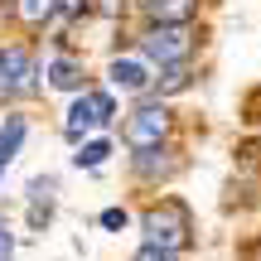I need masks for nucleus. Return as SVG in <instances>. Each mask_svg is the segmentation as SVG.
<instances>
[{"mask_svg": "<svg viewBox=\"0 0 261 261\" xmlns=\"http://www.w3.org/2000/svg\"><path fill=\"white\" fill-rule=\"evenodd\" d=\"M54 10H58V15H87L92 0H54Z\"/></svg>", "mask_w": 261, "mask_h": 261, "instance_id": "obj_14", "label": "nucleus"}, {"mask_svg": "<svg viewBox=\"0 0 261 261\" xmlns=\"http://www.w3.org/2000/svg\"><path fill=\"white\" fill-rule=\"evenodd\" d=\"M0 169H5V165H0Z\"/></svg>", "mask_w": 261, "mask_h": 261, "instance_id": "obj_19", "label": "nucleus"}, {"mask_svg": "<svg viewBox=\"0 0 261 261\" xmlns=\"http://www.w3.org/2000/svg\"><path fill=\"white\" fill-rule=\"evenodd\" d=\"M194 15H198V0H155L145 10L150 24H194Z\"/></svg>", "mask_w": 261, "mask_h": 261, "instance_id": "obj_6", "label": "nucleus"}, {"mask_svg": "<svg viewBox=\"0 0 261 261\" xmlns=\"http://www.w3.org/2000/svg\"><path fill=\"white\" fill-rule=\"evenodd\" d=\"M92 5L102 10V15H121V10H126V0H92Z\"/></svg>", "mask_w": 261, "mask_h": 261, "instance_id": "obj_18", "label": "nucleus"}, {"mask_svg": "<svg viewBox=\"0 0 261 261\" xmlns=\"http://www.w3.org/2000/svg\"><path fill=\"white\" fill-rule=\"evenodd\" d=\"M10 252H15V237H10L5 218H0V261H10Z\"/></svg>", "mask_w": 261, "mask_h": 261, "instance_id": "obj_17", "label": "nucleus"}, {"mask_svg": "<svg viewBox=\"0 0 261 261\" xmlns=\"http://www.w3.org/2000/svg\"><path fill=\"white\" fill-rule=\"evenodd\" d=\"M19 140H24V116L10 112L5 126H0V165H10V160L19 155Z\"/></svg>", "mask_w": 261, "mask_h": 261, "instance_id": "obj_9", "label": "nucleus"}, {"mask_svg": "<svg viewBox=\"0 0 261 261\" xmlns=\"http://www.w3.org/2000/svg\"><path fill=\"white\" fill-rule=\"evenodd\" d=\"M112 116H116V102H112V92H77V102L68 107L63 136L73 140V145H83V140L92 136V130L112 126Z\"/></svg>", "mask_w": 261, "mask_h": 261, "instance_id": "obj_4", "label": "nucleus"}, {"mask_svg": "<svg viewBox=\"0 0 261 261\" xmlns=\"http://www.w3.org/2000/svg\"><path fill=\"white\" fill-rule=\"evenodd\" d=\"M194 48H198V29L194 24H145L140 29V58L145 63L174 68V63H189Z\"/></svg>", "mask_w": 261, "mask_h": 261, "instance_id": "obj_2", "label": "nucleus"}, {"mask_svg": "<svg viewBox=\"0 0 261 261\" xmlns=\"http://www.w3.org/2000/svg\"><path fill=\"white\" fill-rule=\"evenodd\" d=\"M136 261H179V256H174V252H160V247H140Z\"/></svg>", "mask_w": 261, "mask_h": 261, "instance_id": "obj_16", "label": "nucleus"}, {"mask_svg": "<svg viewBox=\"0 0 261 261\" xmlns=\"http://www.w3.org/2000/svg\"><path fill=\"white\" fill-rule=\"evenodd\" d=\"M140 232H145V247H160V252H184L194 242V218L179 198H160L155 208H145L140 218Z\"/></svg>", "mask_w": 261, "mask_h": 261, "instance_id": "obj_1", "label": "nucleus"}, {"mask_svg": "<svg viewBox=\"0 0 261 261\" xmlns=\"http://www.w3.org/2000/svg\"><path fill=\"white\" fill-rule=\"evenodd\" d=\"M48 83H54L58 92H83V63H77L73 54H58L54 63H48Z\"/></svg>", "mask_w": 261, "mask_h": 261, "instance_id": "obj_8", "label": "nucleus"}, {"mask_svg": "<svg viewBox=\"0 0 261 261\" xmlns=\"http://www.w3.org/2000/svg\"><path fill=\"white\" fill-rule=\"evenodd\" d=\"M107 155H112V140H83L77 155H73V165H77V169H102Z\"/></svg>", "mask_w": 261, "mask_h": 261, "instance_id": "obj_11", "label": "nucleus"}, {"mask_svg": "<svg viewBox=\"0 0 261 261\" xmlns=\"http://www.w3.org/2000/svg\"><path fill=\"white\" fill-rule=\"evenodd\" d=\"M102 227H107V232L126 227V208H107V213H102Z\"/></svg>", "mask_w": 261, "mask_h": 261, "instance_id": "obj_15", "label": "nucleus"}, {"mask_svg": "<svg viewBox=\"0 0 261 261\" xmlns=\"http://www.w3.org/2000/svg\"><path fill=\"white\" fill-rule=\"evenodd\" d=\"M179 160L169 145H155V150H136V174L140 179H160V174H174Z\"/></svg>", "mask_w": 261, "mask_h": 261, "instance_id": "obj_7", "label": "nucleus"}, {"mask_svg": "<svg viewBox=\"0 0 261 261\" xmlns=\"http://www.w3.org/2000/svg\"><path fill=\"white\" fill-rule=\"evenodd\" d=\"M107 77H112V87H121V92H130V97L150 92V83H155V73H150L145 58H112Z\"/></svg>", "mask_w": 261, "mask_h": 261, "instance_id": "obj_5", "label": "nucleus"}, {"mask_svg": "<svg viewBox=\"0 0 261 261\" xmlns=\"http://www.w3.org/2000/svg\"><path fill=\"white\" fill-rule=\"evenodd\" d=\"M54 194H58V179L54 174H44V179L29 184V203H34V208H54Z\"/></svg>", "mask_w": 261, "mask_h": 261, "instance_id": "obj_12", "label": "nucleus"}, {"mask_svg": "<svg viewBox=\"0 0 261 261\" xmlns=\"http://www.w3.org/2000/svg\"><path fill=\"white\" fill-rule=\"evenodd\" d=\"M15 15H19V24L44 29L48 19H54V0H15Z\"/></svg>", "mask_w": 261, "mask_h": 261, "instance_id": "obj_10", "label": "nucleus"}, {"mask_svg": "<svg viewBox=\"0 0 261 261\" xmlns=\"http://www.w3.org/2000/svg\"><path fill=\"white\" fill-rule=\"evenodd\" d=\"M169 126H174L169 107L165 102H145V107H136V112L121 121V140L130 150H155V145L169 140Z\"/></svg>", "mask_w": 261, "mask_h": 261, "instance_id": "obj_3", "label": "nucleus"}, {"mask_svg": "<svg viewBox=\"0 0 261 261\" xmlns=\"http://www.w3.org/2000/svg\"><path fill=\"white\" fill-rule=\"evenodd\" d=\"M155 87H160V92H179V87H189V63L165 68V77H155Z\"/></svg>", "mask_w": 261, "mask_h": 261, "instance_id": "obj_13", "label": "nucleus"}]
</instances>
